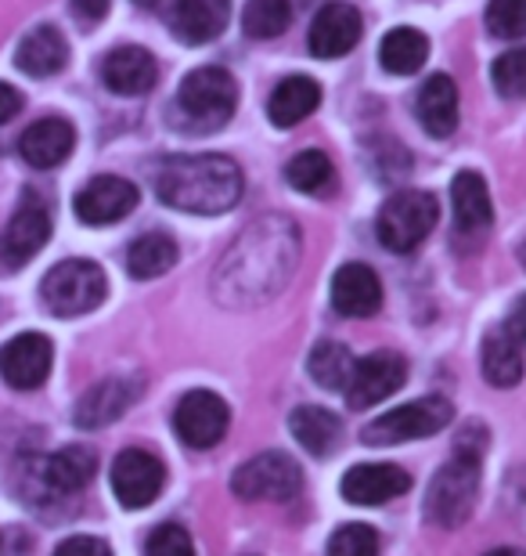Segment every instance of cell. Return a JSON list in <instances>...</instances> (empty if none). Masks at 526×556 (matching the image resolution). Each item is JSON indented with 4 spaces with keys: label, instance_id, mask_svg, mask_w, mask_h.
Returning <instances> with one entry per match:
<instances>
[{
    "label": "cell",
    "instance_id": "6da1fadb",
    "mask_svg": "<svg viewBox=\"0 0 526 556\" xmlns=\"http://www.w3.org/2000/svg\"><path fill=\"white\" fill-rule=\"evenodd\" d=\"M299 261V231L285 217H264L234 242L217 275L223 304H253L274 296L288 282Z\"/></svg>",
    "mask_w": 526,
    "mask_h": 556
},
{
    "label": "cell",
    "instance_id": "7a4b0ae2",
    "mask_svg": "<svg viewBox=\"0 0 526 556\" xmlns=\"http://www.w3.org/2000/svg\"><path fill=\"white\" fill-rule=\"evenodd\" d=\"M242 170L231 155H174L155 174V192L181 214H228L242 199Z\"/></svg>",
    "mask_w": 526,
    "mask_h": 556
},
{
    "label": "cell",
    "instance_id": "3957f363",
    "mask_svg": "<svg viewBox=\"0 0 526 556\" xmlns=\"http://www.w3.org/2000/svg\"><path fill=\"white\" fill-rule=\"evenodd\" d=\"M479 459H484L479 448H465L462 441L454 444L451 463L436 470L429 492H425V517H429V525L436 528L465 525L479 495Z\"/></svg>",
    "mask_w": 526,
    "mask_h": 556
},
{
    "label": "cell",
    "instance_id": "277c9868",
    "mask_svg": "<svg viewBox=\"0 0 526 556\" xmlns=\"http://www.w3.org/2000/svg\"><path fill=\"white\" fill-rule=\"evenodd\" d=\"M234 105H239V84L228 70H217V65L188 73L177 87V116L195 135H209V130L223 127L234 116Z\"/></svg>",
    "mask_w": 526,
    "mask_h": 556
},
{
    "label": "cell",
    "instance_id": "5b68a950",
    "mask_svg": "<svg viewBox=\"0 0 526 556\" xmlns=\"http://www.w3.org/2000/svg\"><path fill=\"white\" fill-rule=\"evenodd\" d=\"M105 293H108L105 271L98 268L94 261H84V257L54 264L40 282L43 304H48L51 315H59V318L87 315V311H94L102 304Z\"/></svg>",
    "mask_w": 526,
    "mask_h": 556
},
{
    "label": "cell",
    "instance_id": "8992f818",
    "mask_svg": "<svg viewBox=\"0 0 526 556\" xmlns=\"http://www.w3.org/2000/svg\"><path fill=\"white\" fill-rule=\"evenodd\" d=\"M436 220H440V203H436V195L408 188V192H394L383 203L379 220H375V236L386 250L411 253L429 239Z\"/></svg>",
    "mask_w": 526,
    "mask_h": 556
},
{
    "label": "cell",
    "instance_id": "52a82bcc",
    "mask_svg": "<svg viewBox=\"0 0 526 556\" xmlns=\"http://www.w3.org/2000/svg\"><path fill=\"white\" fill-rule=\"evenodd\" d=\"M451 419H454L451 402L440 397V394H429V397H419V402L389 408L386 416L372 419L361 430V441L372 444V448H386V444L433 438V433H440Z\"/></svg>",
    "mask_w": 526,
    "mask_h": 556
},
{
    "label": "cell",
    "instance_id": "ba28073f",
    "mask_svg": "<svg viewBox=\"0 0 526 556\" xmlns=\"http://www.w3.org/2000/svg\"><path fill=\"white\" fill-rule=\"evenodd\" d=\"M51 239V206L40 192L26 188L8 228L0 231V275H11L37 257Z\"/></svg>",
    "mask_w": 526,
    "mask_h": 556
},
{
    "label": "cell",
    "instance_id": "9c48e42d",
    "mask_svg": "<svg viewBox=\"0 0 526 556\" xmlns=\"http://www.w3.org/2000/svg\"><path fill=\"white\" fill-rule=\"evenodd\" d=\"M299 492H304V470L285 452H264L234 470V495L245 503H288Z\"/></svg>",
    "mask_w": 526,
    "mask_h": 556
},
{
    "label": "cell",
    "instance_id": "30bf717a",
    "mask_svg": "<svg viewBox=\"0 0 526 556\" xmlns=\"http://www.w3.org/2000/svg\"><path fill=\"white\" fill-rule=\"evenodd\" d=\"M231 422V408L213 391H188L174 408V430L188 448H213L223 441Z\"/></svg>",
    "mask_w": 526,
    "mask_h": 556
},
{
    "label": "cell",
    "instance_id": "8fae6325",
    "mask_svg": "<svg viewBox=\"0 0 526 556\" xmlns=\"http://www.w3.org/2000/svg\"><path fill=\"white\" fill-rule=\"evenodd\" d=\"M166 484V466L144 448H127L112 463V492H116L119 506L144 509L149 503L163 495Z\"/></svg>",
    "mask_w": 526,
    "mask_h": 556
},
{
    "label": "cell",
    "instance_id": "7c38bea8",
    "mask_svg": "<svg viewBox=\"0 0 526 556\" xmlns=\"http://www.w3.org/2000/svg\"><path fill=\"white\" fill-rule=\"evenodd\" d=\"M408 380V365L394 351H375L354 365V376L346 383V402L350 408H372L379 402H386L389 394H397Z\"/></svg>",
    "mask_w": 526,
    "mask_h": 556
},
{
    "label": "cell",
    "instance_id": "4fadbf2b",
    "mask_svg": "<svg viewBox=\"0 0 526 556\" xmlns=\"http://www.w3.org/2000/svg\"><path fill=\"white\" fill-rule=\"evenodd\" d=\"M141 192L133 188L127 177H116V174H102V177H91L80 192H76V217L91 228H105V225H116L127 214H133L138 206Z\"/></svg>",
    "mask_w": 526,
    "mask_h": 556
},
{
    "label": "cell",
    "instance_id": "5bb4252c",
    "mask_svg": "<svg viewBox=\"0 0 526 556\" xmlns=\"http://www.w3.org/2000/svg\"><path fill=\"white\" fill-rule=\"evenodd\" d=\"M54 365V348L43 332H22L0 348V376L15 391H37L48 383Z\"/></svg>",
    "mask_w": 526,
    "mask_h": 556
},
{
    "label": "cell",
    "instance_id": "9a60e30c",
    "mask_svg": "<svg viewBox=\"0 0 526 556\" xmlns=\"http://www.w3.org/2000/svg\"><path fill=\"white\" fill-rule=\"evenodd\" d=\"M451 206H454V239L458 242H479L490 231L495 220V206H490L487 181L476 170L454 174L451 181Z\"/></svg>",
    "mask_w": 526,
    "mask_h": 556
},
{
    "label": "cell",
    "instance_id": "2e32d148",
    "mask_svg": "<svg viewBox=\"0 0 526 556\" xmlns=\"http://www.w3.org/2000/svg\"><path fill=\"white\" fill-rule=\"evenodd\" d=\"M361 40V11L346 0H335V4H324L315 22H310V54L315 59H343L350 54Z\"/></svg>",
    "mask_w": 526,
    "mask_h": 556
},
{
    "label": "cell",
    "instance_id": "e0dca14e",
    "mask_svg": "<svg viewBox=\"0 0 526 556\" xmlns=\"http://www.w3.org/2000/svg\"><path fill=\"white\" fill-rule=\"evenodd\" d=\"M163 18L181 43H209L228 26V0H166Z\"/></svg>",
    "mask_w": 526,
    "mask_h": 556
},
{
    "label": "cell",
    "instance_id": "ac0fdd59",
    "mask_svg": "<svg viewBox=\"0 0 526 556\" xmlns=\"http://www.w3.org/2000/svg\"><path fill=\"white\" fill-rule=\"evenodd\" d=\"M102 84L112 94L123 98L149 94L159 84V65H155L152 51L138 48V43H123V48H112L102 59Z\"/></svg>",
    "mask_w": 526,
    "mask_h": 556
},
{
    "label": "cell",
    "instance_id": "d6986e66",
    "mask_svg": "<svg viewBox=\"0 0 526 556\" xmlns=\"http://www.w3.org/2000/svg\"><path fill=\"white\" fill-rule=\"evenodd\" d=\"M408 488V470H400L394 463H361L343 477V498L357 506H383L389 498H400Z\"/></svg>",
    "mask_w": 526,
    "mask_h": 556
},
{
    "label": "cell",
    "instance_id": "ffe728a7",
    "mask_svg": "<svg viewBox=\"0 0 526 556\" xmlns=\"http://www.w3.org/2000/svg\"><path fill=\"white\" fill-rule=\"evenodd\" d=\"M76 149V130L69 119L62 116H43L37 124L26 127V135L18 138V152L33 170H54L73 155Z\"/></svg>",
    "mask_w": 526,
    "mask_h": 556
},
{
    "label": "cell",
    "instance_id": "44dd1931",
    "mask_svg": "<svg viewBox=\"0 0 526 556\" xmlns=\"http://www.w3.org/2000/svg\"><path fill=\"white\" fill-rule=\"evenodd\" d=\"M332 307L343 318H372L383 307V282L368 264H343L332 278Z\"/></svg>",
    "mask_w": 526,
    "mask_h": 556
},
{
    "label": "cell",
    "instance_id": "7402d4cb",
    "mask_svg": "<svg viewBox=\"0 0 526 556\" xmlns=\"http://www.w3.org/2000/svg\"><path fill=\"white\" fill-rule=\"evenodd\" d=\"M40 484L48 488L51 495H73L84 492L91 484V477L98 473V455L84 444H69V448L48 455L40 463Z\"/></svg>",
    "mask_w": 526,
    "mask_h": 556
},
{
    "label": "cell",
    "instance_id": "603a6c76",
    "mask_svg": "<svg viewBox=\"0 0 526 556\" xmlns=\"http://www.w3.org/2000/svg\"><path fill=\"white\" fill-rule=\"evenodd\" d=\"M65 62H69V43H65L59 26H37L22 37L18 51H15V65L26 76H37V80H48V76L62 73Z\"/></svg>",
    "mask_w": 526,
    "mask_h": 556
},
{
    "label": "cell",
    "instance_id": "cb8c5ba5",
    "mask_svg": "<svg viewBox=\"0 0 526 556\" xmlns=\"http://www.w3.org/2000/svg\"><path fill=\"white\" fill-rule=\"evenodd\" d=\"M419 124L425 127L429 138H451L458 127V87L451 76L433 73L429 80L422 84L419 102H415Z\"/></svg>",
    "mask_w": 526,
    "mask_h": 556
},
{
    "label": "cell",
    "instance_id": "d4e9b609",
    "mask_svg": "<svg viewBox=\"0 0 526 556\" xmlns=\"http://www.w3.org/2000/svg\"><path fill=\"white\" fill-rule=\"evenodd\" d=\"M133 402H138V383L133 380H119V376L116 380H102L80 397V405H76V422L87 430L108 427V422H116Z\"/></svg>",
    "mask_w": 526,
    "mask_h": 556
},
{
    "label": "cell",
    "instance_id": "484cf974",
    "mask_svg": "<svg viewBox=\"0 0 526 556\" xmlns=\"http://www.w3.org/2000/svg\"><path fill=\"white\" fill-rule=\"evenodd\" d=\"M321 105V84L310 76H285L267 98V116L274 127H296Z\"/></svg>",
    "mask_w": 526,
    "mask_h": 556
},
{
    "label": "cell",
    "instance_id": "4316f807",
    "mask_svg": "<svg viewBox=\"0 0 526 556\" xmlns=\"http://www.w3.org/2000/svg\"><path fill=\"white\" fill-rule=\"evenodd\" d=\"M425 59H429V37L422 29L411 26H397L389 29L383 43H379V65L394 76H411L419 73Z\"/></svg>",
    "mask_w": 526,
    "mask_h": 556
},
{
    "label": "cell",
    "instance_id": "83f0119b",
    "mask_svg": "<svg viewBox=\"0 0 526 556\" xmlns=\"http://www.w3.org/2000/svg\"><path fill=\"white\" fill-rule=\"evenodd\" d=\"M293 438L304 444L310 455H332L335 444L343 438V422L335 419L329 408H318V405H304L293 413Z\"/></svg>",
    "mask_w": 526,
    "mask_h": 556
},
{
    "label": "cell",
    "instance_id": "f1b7e54d",
    "mask_svg": "<svg viewBox=\"0 0 526 556\" xmlns=\"http://www.w3.org/2000/svg\"><path fill=\"white\" fill-rule=\"evenodd\" d=\"M174 264H177V242L166 231H149V236L133 239L127 250V271L133 278H141V282L166 275Z\"/></svg>",
    "mask_w": 526,
    "mask_h": 556
},
{
    "label": "cell",
    "instance_id": "f546056e",
    "mask_svg": "<svg viewBox=\"0 0 526 556\" xmlns=\"http://www.w3.org/2000/svg\"><path fill=\"white\" fill-rule=\"evenodd\" d=\"M484 376L490 387H516L523 380V348L505 329L484 340Z\"/></svg>",
    "mask_w": 526,
    "mask_h": 556
},
{
    "label": "cell",
    "instance_id": "4dcf8cb0",
    "mask_svg": "<svg viewBox=\"0 0 526 556\" xmlns=\"http://www.w3.org/2000/svg\"><path fill=\"white\" fill-rule=\"evenodd\" d=\"M354 354L335 340H321L307 358V369L315 376V383L324 387V391H346L354 376Z\"/></svg>",
    "mask_w": 526,
    "mask_h": 556
},
{
    "label": "cell",
    "instance_id": "1f68e13d",
    "mask_svg": "<svg viewBox=\"0 0 526 556\" xmlns=\"http://www.w3.org/2000/svg\"><path fill=\"white\" fill-rule=\"evenodd\" d=\"M285 181L296 188V192H307V195H324L335 181V170H332V160L324 155L321 149H307L288 160L285 166Z\"/></svg>",
    "mask_w": 526,
    "mask_h": 556
},
{
    "label": "cell",
    "instance_id": "d6a6232c",
    "mask_svg": "<svg viewBox=\"0 0 526 556\" xmlns=\"http://www.w3.org/2000/svg\"><path fill=\"white\" fill-rule=\"evenodd\" d=\"M293 22V4L288 0H249L242 11V29L253 40H271L282 37Z\"/></svg>",
    "mask_w": 526,
    "mask_h": 556
},
{
    "label": "cell",
    "instance_id": "836d02e7",
    "mask_svg": "<svg viewBox=\"0 0 526 556\" xmlns=\"http://www.w3.org/2000/svg\"><path fill=\"white\" fill-rule=\"evenodd\" d=\"M490 76H495V91L501 98H509V102L526 98V48L498 54L495 65H490Z\"/></svg>",
    "mask_w": 526,
    "mask_h": 556
},
{
    "label": "cell",
    "instance_id": "e575fe53",
    "mask_svg": "<svg viewBox=\"0 0 526 556\" xmlns=\"http://www.w3.org/2000/svg\"><path fill=\"white\" fill-rule=\"evenodd\" d=\"M487 29L498 40L526 37V0H487Z\"/></svg>",
    "mask_w": 526,
    "mask_h": 556
},
{
    "label": "cell",
    "instance_id": "d590c367",
    "mask_svg": "<svg viewBox=\"0 0 526 556\" xmlns=\"http://www.w3.org/2000/svg\"><path fill=\"white\" fill-rule=\"evenodd\" d=\"M324 556H379V535L368 525H343L329 539Z\"/></svg>",
    "mask_w": 526,
    "mask_h": 556
},
{
    "label": "cell",
    "instance_id": "8d00e7d4",
    "mask_svg": "<svg viewBox=\"0 0 526 556\" xmlns=\"http://www.w3.org/2000/svg\"><path fill=\"white\" fill-rule=\"evenodd\" d=\"M144 556H195L192 535L181 525H159L144 542Z\"/></svg>",
    "mask_w": 526,
    "mask_h": 556
},
{
    "label": "cell",
    "instance_id": "74e56055",
    "mask_svg": "<svg viewBox=\"0 0 526 556\" xmlns=\"http://www.w3.org/2000/svg\"><path fill=\"white\" fill-rule=\"evenodd\" d=\"M54 556H112V549L94 535H73L54 549Z\"/></svg>",
    "mask_w": 526,
    "mask_h": 556
},
{
    "label": "cell",
    "instance_id": "f35d334b",
    "mask_svg": "<svg viewBox=\"0 0 526 556\" xmlns=\"http://www.w3.org/2000/svg\"><path fill=\"white\" fill-rule=\"evenodd\" d=\"M73 4V15H76V22H80V26H98V22H102L105 15H108V8H112V0H69Z\"/></svg>",
    "mask_w": 526,
    "mask_h": 556
},
{
    "label": "cell",
    "instance_id": "ab89813d",
    "mask_svg": "<svg viewBox=\"0 0 526 556\" xmlns=\"http://www.w3.org/2000/svg\"><path fill=\"white\" fill-rule=\"evenodd\" d=\"M22 105H26V102H22V94L15 91V87L0 80V127L11 124V119L22 113Z\"/></svg>",
    "mask_w": 526,
    "mask_h": 556
},
{
    "label": "cell",
    "instance_id": "60d3db41",
    "mask_svg": "<svg viewBox=\"0 0 526 556\" xmlns=\"http://www.w3.org/2000/svg\"><path fill=\"white\" fill-rule=\"evenodd\" d=\"M505 332L519 343V348H526V296L516 300V307H512V315L505 321Z\"/></svg>",
    "mask_w": 526,
    "mask_h": 556
},
{
    "label": "cell",
    "instance_id": "b9f144b4",
    "mask_svg": "<svg viewBox=\"0 0 526 556\" xmlns=\"http://www.w3.org/2000/svg\"><path fill=\"white\" fill-rule=\"evenodd\" d=\"M487 556H526L523 549H490Z\"/></svg>",
    "mask_w": 526,
    "mask_h": 556
},
{
    "label": "cell",
    "instance_id": "7bdbcfd3",
    "mask_svg": "<svg viewBox=\"0 0 526 556\" xmlns=\"http://www.w3.org/2000/svg\"><path fill=\"white\" fill-rule=\"evenodd\" d=\"M133 4H141V8H152V4H155V0H133Z\"/></svg>",
    "mask_w": 526,
    "mask_h": 556
},
{
    "label": "cell",
    "instance_id": "ee69618b",
    "mask_svg": "<svg viewBox=\"0 0 526 556\" xmlns=\"http://www.w3.org/2000/svg\"><path fill=\"white\" fill-rule=\"evenodd\" d=\"M523 264H526V242H523Z\"/></svg>",
    "mask_w": 526,
    "mask_h": 556
}]
</instances>
